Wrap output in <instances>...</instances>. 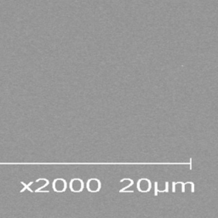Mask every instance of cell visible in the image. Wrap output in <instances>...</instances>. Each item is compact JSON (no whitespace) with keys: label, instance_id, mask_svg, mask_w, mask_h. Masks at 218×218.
I'll return each instance as SVG.
<instances>
[{"label":"cell","instance_id":"cell-1","mask_svg":"<svg viewBox=\"0 0 218 218\" xmlns=\"http://www.w3.org/2000/svg\"><path fill=\"white\" fill-rule=\"evenodd\" d=\"M154 184H155V194H154L157 195V194H158V188H158V182L156 181V182H155Z\"/></svg>","mask_w":218,"mask_h":218}]
</instances>
